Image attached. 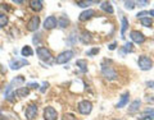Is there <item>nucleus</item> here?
Wrapping results in <instances>:
<instances>
[{
	"instance_id": "1",
	"label": "nucleus",
	"mask_w": 154,
	"mask_h": 120,
	"mask_svg": "<svg viewBox=\"0 0 154 120\" xmlns=\"http://www.w3.org/2000/svg\"><path fill=\"white\" fill-rule=\"evenodd\" d=\"M73 56H75L73 51L72 50H66L63 52H60V54L55 57V63L57 64H66V63H68Z\"/></svg>"
},
{
	"instance_id": "2",
	"label": "nucleus",
	"mask_w": 154,
	"mask_h": 120,
	"mask_svg": "<svg viewBox=\"0 0 154 120\" xmlns=\"http://www.w3.org/2000/svg\"><path fill=\"white\" fill-rule=\"evenodd\" d=\"M102 73H103V77L105 79L108 80H113V79H117V72H116L112 66L109 65H102Z\"/></svg>"
},
{
	"instance_id": "3",
	"label": "nucleus",
	"mask_w": 154,
	"mask_h": 120,
	"mask_svg": "<svg viewBox=\"0 0 154 120\" xmlns=\"http://www.w3.org/2000/svg\"><path fill=\"white\" fill-rule=\"evenodd\" d=\"M137 64H139V68L145 72V70H150L152 69L153 61H152L150 57H148L145 55H141L140 57H139V60H137Z\"/></svg>"
},
{
	"instance_id": "4",
	"label": "nucleus",
	"mask_w": 154,
	"mask_h": 120,
	"mask_svg": "<svg viewBox=\"0 0 154 120\" xmlns=\"http://www.w3.org/2000/svg\"><path fill=\"white\" fill-rule=\"evenodd\" d=\"M36 54H37V56L40 57L41 60L48 61V63H50V61L53 60L51 52H50V50H48L46 47H37V49H36Z\"/></svg>"
},
{
	"instance_id": "5",
	"label": "nucleus",
	"mask_w": 154,
	"mask_h": 120,
	"mask_svg": "<svg viewBox=\"0 0 154 120\" xmlns=\"http://www.w3.org/2000/svg\"><path fill=\"white\" fill-rule=\"evenodd\" d=\"M91 110H93V104L88 100H82V101H80L79 104V111L80 114L82 115H89L91 113Z\"/></svg>"
},
{
	"instance_id": "6",
	"label": "nucleus",
	"mask_w": 154,
	"mask_h": 120,
	"mask_svg": "<svg viewBox=\"0 0 154 120\" xmlns=\"http://www.w3.org/2000/svg\"><path fill=\"white\" fill-rule=\"evenodd\" d=\"M25 115H26L27 120H33L35 119L36 115H37V105H35V104L28 105V106L26 107V110H25Z\"/></svg>"
},
{
	"instance_id": "7",
	"label": "nucleus",
	"mask_w": 154,
	"mask_h": 120,
	"mask_svg": "<svg viewBox=\"0 0 154 120\" xmlns=\"http://www.w3.org/2000/svg\"><path fill=\"white\" fill-rule=\"evenodd\" d=\"M25 83V78H23V75H18V77H16L12 82H11V84L7 87V89H5V95H9V93H12V89L14 88V86H21V84H23Z\"/></svg>"
},
{
	"instance_id": "8",
	"label": "nucleus",
	"mask_w": 154,
	"mask_h": 120,
	"mask_svg": "<svg viewBox=\"0 0 154 120\" xmlns=\"http://www.w3.org/2000/svg\"><path fill=\"white\" fill-rule=\"evenodd\" d=\"M26 65H30V63H28L26 59H14L9 63V66H11L12 70H18V69H21L22 66H26Z\"/></svg>"
},
{
	"instance_id": "9",
	"label": "nucleus",
	"mask_w": 154,
	"mask_h": 120,
	"mask_svg": "<svg viewBox=\"0 0 154 120\" xmlns=\"http://www.w3.org/2000/svg\"><path fill=\"white\" fill-rule=\"evenodd\" d=\"M58 119V113L54 107L48 106L44 109V120H57Z\"/></svg>"
},
{
	"instance_id": "10",
	"label": "nucleus",
	"mask_w": 154,
	"mask_h": 120,
	"mask_svg": "<svg viewBox=\"0 0 154 120\" xmlns=\"http://www.w3.org/2000/svg\"><path fill=\"white\" fill-rule=\"evenodd\" d=\"M38 26H40V17H38V16H33L30 21H28V23H27V30L31 31V32H35V31H37Z\"/></svg>"
},
{
	"instance_id": "11",
	"label": "nucleus",
	"mask_w": 154,
	"mask_h": 120,
	"mask_svg": "<svg viewBox=\"0 0 154 120\" xmlns=\"http://www.w3.org/2000/svg\"><path fill=\"white\" fill-rule=\"evenodd\" d=\"M130 38H131L134 42L139 44V45H141V44L145 42V36H144L141 32H139V31H131V33H130Z\"/></svg>"
},
{
	"instance_id": "12",
	"label": "nucleus",
	"mask_w": 154,
	"mask_h": 120,
	"mask_svg": "<svg viewBox=\"0 0 154 120\" xmlns=\"http://www.w3.org/2000/svg\"><path fill=\"white\" fill-rule=\"evenodd\" d=\"M57 26H58V19L54 16L48 17L44 21V28L45 30H53V28H55Z\"/></svg>"
},
{
	"instance_id": "13",
	"label": "nucleus",
	"mask_w": 154,
	"mask_h": 120,
	"mask_svg": "<svg viewBox=\"0 0 154 120\" xmlns=\"http://www.w3.org/2000/svg\"><path fill=\"white\" fill-rule=\"evenodd\" d=\"M139 120H154V109H149L139 115Z\"/></svg>"
},
{
	"instance_id": "14",
	"label": "nucleus",
	"mask_w": 154,
	"mask_h": 120,
	"mask_svg": "<svg viewBox=\"0 0 154 120\" xmlns=\"http://www.w3.org/2000/svg\"><path fill=\"white\" fill-rule=\"evenodd\" d=\"M94 14H95V12L93 10V9H88V10H84L82 13L80 14L79 19L81 22H86V21H89L91 17H94Z\"/></svg>"
},
{
	"instance_id": "15",
	"label": "nucleus",
	"mask_w": 154,
	"mask_h": 120,
	"mask_svg": "<svg viewBox=\"0 0 154 120\" xmlns=\"http://www.w3.org/2000/svg\"><path fill=\"white\" fill-rule=\"evenodd\" d=\"M128 97H130V93H128V92L122 93V95H121V98H119V101H118V104H117V107H118V109H122V107L126 106V105L128 104Z\"/></svg>"
},
{
	"instance_id": "16",
	"label": "nucleus",
	"mask_w": 154,
	"mask_h": 120,
	"mask_svg": "<svg viewBox=\"0 0 154 120\" xmlns=\"http://www.w3.org/2000/svg\"><path fill=\"white\" fill-rule=\"evenodd\" d=\"M14 95H16L17 97L23 98V97H26V96L30 95V89H28V87H19L14 91Z\"/></svg>"
},
{
	"instance_id": "17",
	"label": "nucleus",
	"mask_w": 154,
	"mask_h": 120,
	"mask_svg": "<svg viewBox=\"0 0 154 120\" xmlns=\"http://www.w3.org/2000/svg\"><path fill=\"white\" fill-rule=\"evenodd\" d=\"M30 7H31L32 10H35V12H40V10H42V8H44L41 0H31Z\"/></svg>"
},
{
	"instance_id": "18",
	"label": "nucleus",
	"mask_w": 154,
	"mask_h": 120,
	"mask_svg": "<svg viewBox=\"0 0 154 120\" xmlns=\"http://www.w3.org/2000/svg\"><path fill=\"white\" fill-rule=\"evenodd\" d=\"M100 8H102V10H104L105 13H109V14H113V12H114L113 7H112V3H109V1H103Z\"/></svg>"
},
{
	"instance_id": "19",
	"label": "nucleus",
	"mask_w": 154,
	"mask_h": 120,
	"mask_svg": "<svg viewBox=\"0 0 154 120\" xmlns=\"http://www.w3.org/2000/svg\"><path fill=\"white\" fill-rule=\"evenodd\" d=\"M76 65L80 68V70L82 72V73H86L88 72V61L84 60V59H80L76 61Z\"/></svg>"
},
{
	"instance_id": "20",
	"label": "nucleus",
	"mask_w": 154,
	"mask_h": 120,
	"mask_svg": "<svg viewBox=\"0 0 154 120\" xmlns=\"http://www.w3.org/2000/svg\"><path fill=\"white\" fill-rule=\"evenodd\" d=\"M140 105H141V102L139 101V100H136V101H134L131 105H130V107H128V111L131 113V114H134V113L139 111V109H140Z\"/></svg>"
},
{
	"instance_id": "21",
	"label": "nucleus",
	"mask_w": 154,
	"mask_h": 120,
	"mask_svg": "<svg viewBox=\"0 0 154 120\" xmlns=\"http://www.w3.org/2000/svg\"><path fill=\"white\" fill-rule=\"evenodd\" d=\"M21 54L22 56H32L33 55V50L31 49V46H23L22 50H21Z\"/></svg>"
},
{
	"instance_id": "22",
	"label": "nucleus",
	"mask_w": 154,
	"mask_h": 120,
	"mask_svg": "<svg viewBox=\"0 0 154 120\" xmlns=\"http://www.w3.org/2000/svg\"><path fill=\"white\" fill-rule=\"evenodd\" d=\"M121 22H122V28H121V37L125 38V33H126V30L128 27V21L125 17L121 18Z\"/></svg>"
},
{
	"instance_id": "23",
	"label": "nucleus",
	"mask_w": 154,
	"mask_h": 120,
	"mask_svg": "<svg viewBox=\"0 0 154 120\" xmlns=\"http://www.w3.org/2000/svg\"><path fill=\"white\" fill-rule=\"evenodd\" d=\"M80 40L82 41L84 44H89V42H91L93 38H91V35L89 32H82L81 33V36H80Z\"/></svg>"
},
{
	"instance_id": "24",
	"label": "nucleus",
	"mask_w": 154,
	"mask_h": 120,
	"mask_svg": "<svg viewBox=\"0 0 154 120\" xmlns=\"http://www.w3.org/2000/svg\"><path fill=\"white\" fill-rule=\"evenodd\" d=\"M68 23H69V21H68V19H67L64 16L58 19V26H59L60 28H66L67 26H68Z\"/></svg>"
},
{
	"instance_id": "25",
	"label": "nucleus",
	"mask_w": 154,
	"mask_h": 120,
	"mask_svg": "<svg viewBox=\"0 0 154 120\" xmlns=\"http://www.w3.org/2000/svg\"><path fill=\"white\" fill-rule=\"evenodd\" d=\"M140 23H141V26H144V27H152V25H153L152 19L149 18V17L141 18V19H140Z\"/></svg>"
},
{
	"instance_id": "26",
	"label": "nucleus",
	"mask_w": 154,
	"mask_h": 120,
	"mask_svg": "<svg viewBox=\"0 0 154 120\" xmlns=\"http://www.w3.org/2000/svg\"><path fill=\"white\" fill-rule=\"evenodd\" d=\"M132 44L131 42H126V44H125V46H123V49L121 50V52L122 54H127V52H132Z\"/></svg>"
},
{
	"instance_id": "27",
	"label": "nucleus",
	"mask_w": 154,
	"mask_h": 120,
	"mask_svg": "<svg viewBox=\"0 0 154 120\" xmlns=\"http://www.w3.org/2000/svg\"><path fill=\"white\" fill-rule=\"evenodd\" d=\"M7 23H8L7 14H2V13H0V28H3L4 26H7Z\"/></svg>"
},
{
	"instance_id": "28",
	"label": "nucleus",
	"mask_w": 154,
	"mask_h": 120,
	"mask_svg": "<svg viewBox=\"0 0 154 120\" xmlns=\"http://www.w3.org/2000/svg\"><path fill=\"white\" fill-rule=\"evenodd\" d=\"M125 8L128 9V10H132V9L135 8V1H125Z\"/></svg>"
},
{
	"instance_id": "29",
	"label": "nucleus",
	"mask_w": 154,
	"mask_h": 120,
	"mask_svg": "<svg viewBox=\"0 0 154 120\" xmlns=\"http://www.w3.org/2000/svg\"><path fill=\"white\" fill-rule=\"evenodd\" d=\"M93 3H98V1H77V5L81 7V8H86L88 5H90V4Z\"/></svg>"
},
{
	"instance_id": "30",
	"label": "nucleus",
	"mask_w": 154,
	"mask_h": 120,
	"mask_svg": "<svg viewBox=\"0 0 154 120\" xmlns=\"http://www.w3.org/2000/svg\"><path fill=\"white\" fill-rule=\"evenodd\" d=\"M62 119H63V120H77L75 115H73V114H69V113L64 114V115H63V118H62Z\"/></svg>"
},
{
	"instance_id": "31",
	"label": "nucleus",
	"mask_w": 154,
	"mask_h": 120,
	"mask_svg": "<svg viewBox=\"0 0 154 120\" xmlns=\"http://www.w3.org/2000/svg\"><path fill=\"white\" fill-rule=\"evenodd\" d=\"M99 52V49L98 47H94V49H91V50H89L88 52H86V55L88 56H93V55H96Z\"/></svg>"
},
{
	"instance_id": "32",
	"label": "nucleus",
	"mask_w": 154,
	"mask_h": 120,
	"mask_svg": "<svg viewBox=\"0 0 154 120\" xmlns=\"http://www.w3.org/2000/svg\"><path fill=\"white\" fill-rule=\"evenodd\" d=\"M135 4H137L139 7H146L149 4V0H139V1H136Z\"/></svg>"
},
{
	"instance_id": "33",
	"label": "nucleus",
	"mask_w": 154,
	"mask_h": 120,
	"mask_svg": "<svg viewBox=\"0 0 154 120\" xmlns=\"http://www.w3.org/2000/svg\"><path fill=\"white\" fill-rule=\"evenodd\" d=\"M48 87H49V83H48V82H44V83H42V87L40 88V91H41V92H45V89H46Z\"/></svg>"
},
{
	"instance_id": "34",
	"label": "nucleus",
	"mask_w": 154,
	"mask_h": 120,
	"mask_svg": "<svg viewBox=\"0 0 154 120\" xmlns=\"http://www.w3.org/2000/svg\"><path fill=\"white\" fill-rule=\"evenodd\" d=\"M33 44H35V45H38V44H40V37H38V35L37 36H35V37H33Z\"/></svg>"
},
{
	"instance_id": "35",
	"label": "nucleus",
	"mask_w": 154,
	"mask_h": 120,
	"mask_svg": "<svg viewBox=\"0 0 154 120\" xmlns=\"http://www.w3.org/2000/svg\"><path fill=\"white\" fill-rule=\"evenodd\" d=\"M27 86H28L30 88H38V84H37V83H28Z\"/></svg>"
},
{
	"instance_id": "36",
	"label": "nucleus",
	"mask_w": 154,
	"mask_h": 120,
	"mask_svg": "<svg viewBox=\"0 0 154 120\" xmlns=\"http://www.w3.org/2000/svg\"><path fill=\"white\" fill-rule=\"evenodd\" d=\"M146 86H148V87H150V88H154V80H148Z\"/></svg>"
},
{
	"instance_id": "37",
	"label": "nucleus",
	"mask_w": 154,
	"mask_h": 120,
	"mask_svg": "<svg viewBox=\"0 0 154 120\" xmlns=\"http://www.w3.org/2000/svg\"><path fill=\"white\" fill-rule=\"evenodd\" d=\"M116 46H117V44H116V42L110 44V45H109V50H114V49H116Z\"/></svg>"
},
{
	"instance_id": "38",
	"label": "nucleus",
	"mask_w": 154,
	"mask_h": 120,
	"mask_svg": "<svg viewBox=\"0 0 154 120\" xmlns=\"http://www.w3.org/2000/svg\"><path fill=\"white\" fill-rule=\"evenodd\" d=\"M149 16L154 17V9H152V10H149Z\"/></svg>"
},
{
	"instance_id": "39",
	"label": "nucleus",
	"mask_w": 154,
	"mask_h": 120,
	"mask_svg": "<svg viewBox=\"0 0 154 120\" xmlns=\"http://www.w3.org/2000/svg\"><path fill=\"white\" fill-rule=\"evenodd\" d=\"M0 120H8L7 118H4V116H0Z\"/></svg>"
}]
</instances>
